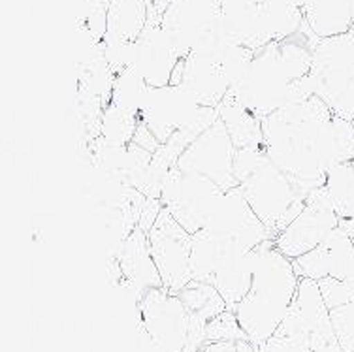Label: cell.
<instances>
[{
	"label": "cell",
	"mask_w": 354,
	"mask_h": 352,
	"mask_svg": "<svg viewBox=\"0 0 354 352\" xmlns=\"http://www.w3.org/2000/svg\"><path fill=\"white\" fill-rule=\"evenodd\" d=\"M223 254V245L202 228L196 234H192V252H191V271L192 279L212 283L217 271L218 260Z\"/></svg>",
	"instance_id": "cell-25"
},
{
	"label": "cell",
	"mask_w": 354,
	"mask_h": 352,
	"mask_svg": "<svg viewBox=\"0 0 354 352\" xmlns=\"http://www.w3.org/2000/svg\"><path fill=\"white\" fill-rule=\"evenodd\" d=\"M171 83L187 89L198 104L209 108H218L230 91L218 62L202 53L187 55L177 62Z\"/></svg>",
	"instance_id": "cell-17"
},
{
	"label": "cell",
	"mask_w": 354,
	"mask_h": 352,
	"mask_svg": "<svg viewBox=\"0 0 354 352\" xmlns=\"http://www.w3.org/2000/svg\"><path fill=\"white\" fill-rule=\"evenodd\" d=\"M319 286L328 309H334V307L345 305L348 302H354V281L324 277L319 281Z\"/></svg>",
	"instance_id": "cell-29"
},
{
	"label": "cell",
	"mask_w": 354,
	"mask_h": 352,
	"mask_svg": "<svg viewBox=\"0 0 354 352\" xmlns=\"http://www.w3.org/2000/svg\"><path fill=\"white\" fill-rule=\"evenodd\" d=\"M296 275L300 279L324 277L354 281V241L343 226H337L313 251L292 260Z\"/></svg>",
	"instance_id": "cell-15"
},
{
	"label": "cell",
	"mask_w": 354,
	"mask_h": 352,
	"mask_svg": "<svg viewBox=\"0 0 354 352\" xmlns=\"http://www.w3.org/2000/svg\"><path fill=\"white\" fill-rule=\"evenodd\" d=\"M177 296L183 302L189 315H194L205 322H209L228 309V304L223 298V294L217 290V286L205 281L192 279L189 285L177 292Z\"/></svg>",
	"instance_id": "cell-22"
},
{
	"label": "cell",
	"mask_w": 354,
	"mask_h": 352,
	"mask_svg": "<svg viewBox=\"0 0 354 352\" xmlns=\"http://www.w3.org/2000/svg\"><path fill=\"white\" fill-rule=\"evenodd\" d=\"M162 207V202H160L158 198H145L142 213H140V221H138V226H140L143 232L149 234V230L153 228V224L157 223V219L158 215H160Z\"/></svg>",
	"instance_id": "cell-31"
},
{
	"label": "cell",
	"mask_w": 354,
	"mask_h": 352,
	"mask_svg": "<svg viewBox=\"0 0 354 352\" xmlns=\"http://www.w3.org/2000/svg\"><path fill=\"white\" fill-rule=\"evenodd\" d=\"M353 241H354V236H353Z\"/></svg>",
	"instance_id": "cell-37"
},
{
	"label": "cell",
	"mask_w": 354,
	"mask_h": 352,
	"mask_svg": "<svg viewBox=\"0 0 354 352\" xmlns=\"http://www.w3.org/2000/svg\"><path fill=\"white\" fill-rule=\"evenodd\" d=\"M205 337L207 343L213 341H249L245 330L239 324L236 313L232 309H226L218 317L207 322L205 326Z\"/></svg>",
	"instance_id": "cell-27"
},
{
	"label": "cell",
	"mask_w": 354,
	"mask_h": 352,
	"mask_svg": "<svg viewBox=\"0 0 354 352\" xmlns=\"http://www.w3.org/2000/svg\"><path fill=\"white\" fill-rule=\"evenodd\" d=\"M119 266V286L132 292L138 299L149 288H160L162 277L153 260L147 232L140 226L130 232L119 245V252L111 258Z\"/></svg>",
	"instance_id": "cell-16"
},
{
	"label": "cell",
	"mask_w": 354,
	"mask_h": 352,
	"mask_svg": "<svg viewBox=\"0 0 354 352\" xmlns=\"http://www.w3.org/2000/svg\"><path fill=\"white\" fill-rule=\"evenodd\" d=\"M239 189L272 239H275L300 215L315 187L292 179L266 155L257 168L239 181Z\"/></svg>",
	"instance_id": "cell-4"
},
{
	"label": "cell",
	"mask_w": 354,
	"mask_h": 352,
	"mask_svg": "<svg viewBox=\"0 0 354 352\" xmlns=\"http://www.w3.org/2000/svg\"><path fill=\"white\" fill-rule=\"evenodd\" d=\"M149 21V10L145 0H109L108 27L109 40L134 41L143 33Z\"/></svg>",
	"instance_id": "cell-21"
},
{
	"label": "cell",
	"mask_w": 354,
	"mask_h": 352,
	"mask_svg": "<svg viewBox=\"0 0 354 352\" xmlns=\"http://www.w3.org/2000/svg\"><path fill=\"white\" fill-rule=\"evenodd\" d=\"M294 4H296V6H300L301 8V4H304V0H292Z\"/></svg>",
	"instance_id": "cell-35"
},
{
	"label": "cell",
	"mask_w": 354,
	"mask_h": 352,
	"mask_svg": "<svg viewBox=\"0 0 354 352\" xmlns=\"http://www.w3.org/2000/svg\"><path fill=\"white\" fill-rule=\"evenodd\" d=\"M138 124H140V117L109 102L100 117V136L106 142L123 147L132 143Z\"/></svg>",
	"instance_id": "cell-26"
},
{
	"label": "cell",
	"mask_w": 354,
	"mask_h": 352,
	"mask_svg": "<svg viewBox=\"0 0 354 352\" xmlns=\"http://www.w3.org/2000/svg\"><path fill=\"white\" fill-rule=\"evenodd\" d=\"M259 352H309V339L296 337L277 330L259 346Z\"/></svg>",
	"instance_id": "cell-30"
},
{
	"label": "cell",
	"mask_w": 354,
	"mask_h": 352,
	"mask_svg": "<svg viewBox=\"0 0 354 352\" xmlns=\"http://www.w3.org/2000/svg\"><path fill=\"white\" fill-rule=\"evenodd\" d=\"M225 190L196 172L174 166L160 190V202L185 230L196 234L207 223Z\"/></svg>",
	"instance_id": "cell-5"
},
{
	"label": "cell",
	"mask_w": 354,
	"mask_h": 352,
	"mask_svg": "<svg viewBox=\"0 0 354 352\" xmlns=\"http://www.w3.org/2000/svg\"><path fill=\"white\" fill-rule=\"evenodd\" d=\"M324 189L339 219H354V158L328 172Z\"/></svg>",
	"instance_id": "cell-23"
},
{
	"label": "cell",
	"mask_w": 354,
	"mask_h": 352,
	"mask_svg": "<svg viewBox=\"0 0 354 352\" xmlns=\"http://www.w3.org/2000/svg\"><path fill=\"white\" fill-rule=\"evenodd\" d=\"M221 17L223 0H171L162 15V27L183 59L217 30Z\"/></svg>",
	"instance_id": "cell-12"
},
{
	"label": "cell",
	"mask_w": 354,
	"mask_h": 352,
	"mask_svg": "<svg viewBox=\"0 0 354 352\" xmlns=\"http://www.w3.org/2000/svg\"><path fill=\"white\" fill-rule=\"evenodd\" d=\"M138 313L151 349L155 352H183L191 328V315L176 292L149 288L138 299Z\"/></svg>",
	"instance_id": "cell-6"
},
{
	"label": "cell",
	"mask_w": 354,
	"mask_h": 352,
	"mask_svg": "<svg viewBox=\"0 0 354 352\" xmlns=\"http://www.w3.org/2000/svg\"><path fill=\"white\" fill-rule=\"evenodd\" d=\"M301 12L317 38L345 34L354 25L353 0H304Z\"/></svg>",
	"instance_id": "cell-19"
},
{
	"label": "cell",
	"mask_w": 354,
	"mask_h": 352,
	"mask_svg": "<svg viewBox=\"0 0 354 352\" xmlns=\"http://www.w3.org/2000/svg\"><path fill=\"white\" fill-rule=\"evenodd\" d=\"M221 245H223V254H221L217 271L213 277V285L223 294L228 309L234 311L236 305L245 298V294L251 288L254 262H257V252H254L257 247L247 249V247L234 243Z\"/></svg>",
	"instance_id": "cell-18"
},
{
	"label": "cell",
	"mask_w": 354,
	"mask_h": 352,
	"mask_svg": "<svg viewBox=\"0 0 354 352\" xmlns=\"http://www.w3.org/2000/svg\"><path fill=\"white\" fill-rule=\"evenodd\" d=\"M218 243H234L254 249L272 236L264 223L257 217L239 187L225 190L204 226Z\"/></svg>",
	"instance_id": "cell-11"
},
{
	"label": "cell",
	"mask_w": 354,
	"mask_h": 352,
	"mask_svg": "<svg viewBox=\"0 0 354 352\" xmlns=\"http://www.w3.org/2000/svg\"><path fill=\"white\" fill-rule=\"evenodd\" d=\"M317 38L307 25L285 40L270 41L254 51L245 77L228 95L260 119L315 96L309 77Z\"/></svg>",
	"instance_id": "cell-2"
},
{
	"label": "cell",
	"mask_w": 354,
	"mask_h": 352,
	"mask_svg": "<svg viewBox=\"0 0 354 352\" xmlns=\"http://www.w3.org/2000/svg\"><path fill=\"white\" fill-rule=\"evenodd\" d=\"M147 237L164 288L177 294L192 281V234L185 230L170 211L162 207Z\"/></svg>",
	"instance_id": "cell-7"
},
{
	"label": "cell",
	"mask_w": 354,
	"mask_h": 352,
	"mask_svg": "<svg viewBox=\"0 0 354 352\" xmlns=\"http://www.w3.org/2000/svg\"><path fill=\"white\" fill-rule=\"evenodd\" d=\"M202 104L181 85L170 83L164 87H151L143 104L142 119L158 142L164 143L179 129L187 127L198 115Z\"/></svg>",
	"instance_id": "cell-14"
},
{
	"label": "cell",
	"mask_w": 354,
	"mask_h": 352,
	"mask_svg": "<svg viewBox=\"0 0 354 352\" xmlns=\"http://www.w3.org/2000/svg\"><path fill=\"white\" fill-rule=\"evenodd\" d=\"M262 129L272 163L307 187L322 185L334 166L354 158V127L319 96L266 117Z\"/></svg>",
	"instance_id": "cell-1"
},
{
	"label": "cell",
	"mask_w": 354,
	"mask_h": 352,
	"mask_svg": "<svg viewBox=\"0 0 354 352\" xmlns=\"http://www.w3.org/2000/svg\"><path fill=\"white\" fill-rule=\"evenodd\" d=\"M337 226L339 215L330 202V196L322 183L309 192L306 207L273 239V243L285 257L294 260L319 247Z\"/></svg>",
	"instance_id": "cell-8"
},
{
	"label": "cell",
	"mask_w": 354,
	"mask_h": 352,
	"mask_svg": "<svg viewBox=\"0 0 354 352\" xmlns=\"http://www.w3.org/2000/svg\"><path fill=\"white\" fill-rule=\"evenodd\" d=\"M198 352H259L251 341H213L205 343Z\"/></svg>",
	"instance_id": "cell-32"
},
{
	"label": "cell",
	"mask_w": 354,
	"mask_h": 352,
	"mask_svg": "<svg viewBox=\"0 0 354 352\" xmlns=\"http://www.w3.org/2000/svg\"><path fill=\"white\" fill-rule=\"evenodd\" d=\"M151 85L142 75L134 72V70H123L113 77V85H111V104H115L124 111H130L134 115L140 117L142 113L143 104L147 98Z\"/></svg>",
	"instance_id": "cell-24"
},
{
	"label": "cell",
	"mask_w": 354,
	"mask_h": 352,
	"mask_svg": "<svg viewBox=\"0 0 354 352\" xmlns=\"http://www.w3.org/2000/svg\"><path fill=\"white\" fill-rule=\"evenodd\" d=\"M332 111L335 115H339L341 119H345L354 127V82L345 89V93L335 100L332 106Z\"/></svg>",
	"instance_id": "cell-33"
},
{
	"label": "cell",
	"mask_w": 354,
	"mask_h": 352,
	"mask_svg": "<svg viewBox=\"0 0 354 352\" xmlns=\"http://www.w3.org/2000/svg\"><path fill=\"white\" fill-rule=\"evenodd\" d=\"M236 145L232 142L225 122L218 117L215 124L198 136L196 140L179 156L177 166L185 172H196L200 176L212 179L223 190L239 187L234 176Z\"/></svg>",
	"instance_id": "cell-9"
},
{
	"label": "cell",
	"mask_w": 354,
	"mask_h": 352,
	"mask_svg": "<svg viewBox=\"0 0 354 352\" xmlns=\"http://www.w3.org/2000/svg\"><path fill=\"white\" fill-rule=\"evenodd\" d=\"M348 33H353V34H354V25H353V28H351V30H348Z\"/></svg>",
	"instance_id": "cell-36"
},
{
	"label": "cell",
	"mask_w": 354,
	"mask_h": 352,
	"mask_svg": "<svg viewBox=\"0 0 354 352\" xmlns=\"http://www.w3.org/2000/svg\"><path fill=\"white\" fill-rule=\"evenodd\" d=\"M309 77L315 96L332 108L345 89L354 82V34L345 33L320 38L313 49Z\"/></svg>",
	"instance_id": "cell-10"
},
{
	"label": "cell",
	"mask_w": 354,
	"mask_h": 352,
	"mask_svg": "<svg viewBox=\"0 0 354 352\" xmlns=\"http://www.w3.org/2000/svg\"><path fill=\"white\" fill-rule=\"evenodd\" d=\"M218 117L225 122L226 130L230 134L236 149L245 147H260L264 145V129L262 119L243 108L236 98L226 95V98L218 106Z\"/></svg>",
	"instance_id": "cell-20"
},
{
	"label": "cell",
	"mask_w": 354,
	"mask_h": 352,
	"mask_svg": "<svg viewBox=\"0 0 354 352\" xmlns=\"http://www.w3.org/2000/svg\"><path fill=\"white\" fill-rule=\"evenodd\" d=\"M181 55L162 23L147 21V27L130 46L129 68L142 75L151 87L170 85Z\"/></svg>",
	"instance_id": "cell-13"
},
{
	"label": "cell",
	"mask_w": 354,
	"mask_h": 352,
	"mask_svg": "<svg viewBox=\"0 0 354 352\" xmlns=\"http://www.w3.org/2000/svg\"><path fill=\"white\" fill-rule=\"evenodd\" d=\"M330 320L343 351L354 352V302L330 309Z\"/></svg>",
	"instance_id": "cell-28"
},
{
	"label": "cell",
	"mask_w": 354,
	"mask_h": 352,
	"mask_svg": "<svg viewBox=\"0 0 354 352\" xmlns=\"http://www.w3.org/2000/svg\"><path fill=\"white\" fill-rule=\"evenodd\" d=\"M132 143H136L140 147H143L145 151H149V153H155V151L162 145V143L158 142V138L149 130V127L145 124V122L140 119V124H138L136 134H134V140Z\"/></svg>",
	"instance_id": "cell-34"
},
{
	"label": "cell",
	"mask_w": 354,
	"mask_h": 352,
	"mask_svg": "<svg viewBox=\"0 0 354 352\" xmlns=\"http://www.w3.org/2000/svg\"><path fill=\"white\" fill-rule=\"evenodd\" d=\"M252 283L245 298L236 305V317L254 346H260L277 332L294 302L300 277L292 260L275 247L273 239L260 243Z\"/></svg>",
	"instance_id": "cell-3"
}]
</instances>
